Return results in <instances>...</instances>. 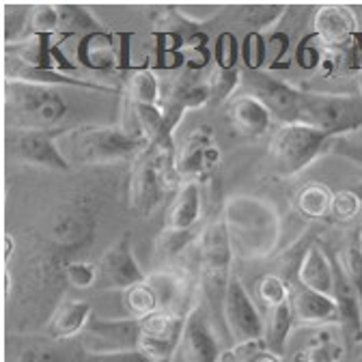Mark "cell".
Wrapping results in <instances>:
<instances>
[{
    "mask_svg": "<svg viewBox=\"0 0 362 362\" xmlns=\"http://www.w3.org/2000/svg\"><path fill=\"white\" fill-rule=\"evenodd\" d=\"M345 356V345L334 339L326 328L317 330L313 339L296 354V362H341Z\"/></svg>",
    "mask_w": 362,
    "mask_h": 362,
    "instance_id": "28",
    "label": "cell"
},
{
    "mask_svg": "<svg viewBox=\"0 0 362 362\" xmlns=\"http://www.w3.org/2000/svg\"><path fill=\"white\" fill-rule=\"evenodd\" d=\"M267 54V39L261 30H248L242 39V65L244 69H261Z\"/></svg>",
    "mask_w": 362,
    "mask_h": 362,
    "instance_id": "37",
    "label": "cell"
},
{
    "mask_svg": "<svg viewBox=\"0 0 362 362\" xmlns=\"http://www.w3.org/2000/svg\"><path fill=\"white\" fill-rule=\"evenodd\" d=\"M179 354L184 362H220L224 354V347L214 326V315L203 302H197L186 317Z\"/></svg>",
    "mask_w": 362,
    "mask_h": 362,
    "instance_id": "13",
    "label": "cell"
},
{
    "mask_svg": "<svg viewBox=\"0 0 362 362\" xmlns=\"http://www.w3.org/2000/svg\"><path fill=\"white\" fill-rule=\"evenodd\" d=\"M332 201L334 194L328 186L324 184H313L304 186L298 194H296V211L302 218L315 220V218H328L332 214Z\"/></svg>",
    "mask_w": 362,
    "mask_h": 362,
    "instance_id": "29",
    "label": "cell"
},
{
    "mask_svg": "<svg viewBox=\"0 0 362 362\" xmlns=\"http://www.w3.org/2000/svg\"><path fill=\"white\" fill-rule=\"evenodd\" d=\"M88 351L78 339L74 341H54L43 339L26 347L18 362H80Z\"/></svg>",
    "mask_w": 362,
    "mask_h": 362,
    "instance_id": "25",
    "label": "cell"
},
{
    "mask_svg": "<svg viewBox=\"0 0 362 362\" xmlns=\"http://www.w3.org/2000/svg\"><path fill=\"white\" fill-rule=\"evenodd\" d=\"M226 119L231 127L246 139H261L274 123V115L269 112V108L250 93L233 95V100L226 104Z\"/></svg>",
    "mask_w": 362,
    "mask_h": 362,
    "instance_id": "19",
    "label": "cell"
},
{
    "mask_svg": "<svg viewBox=\"0 0 362 362\" xmlns=\"http://www.w3.org/2000/svg\"><path fill=\"white\" fill-rule=\"evenodd\" d=\"M332 265H334L332 298L339 306V326H341L347 343L362 345V304H360V298H358L354 285L349 283V279L345 276L341 261L332 259Z\"/></svg>",
    "mask_w": 362,
    "mask_h": 362,
    "instance_id": "20",
    "label": "cell"
},
{
    "mask_svg": "<svg viewBox=\"0 0 362 362\" xmlns=\"http://www.w3.org/2000/svg\"><path fill=\"white\" fill-rule=\"evenodd\" d=\"M233 246L224 218H214L199 235V265H201V287L207 298V306L214 320L222 322V304L226 287L233 276Z\"/></svg>",
    "mask_w": 362,
    "mask_h": 362,
    "instance_id": "2",
    "label": "cell"
},
{
    "mask_svg": "<svg viewBox=\"0 0 362 362\" xmlns=\"http://www.w3.org/2000/svg\"><path fill=\"white\" fill-rule=\"evenodd\" d=\"M242 82L250 90V95L259 98L274 119H281L285 125H293L302 121L304 106V88H298L285 80L274 78L263 69H244Z\"/></svg>",
    "mask_w": 362,
    "mask_h": 362,
    "instance_id": "8",
    "label": "cell"
},
{
    "mask_svg": "<svg viewBox=\"0 0 362 362\" xmlns=\"http://www.w3.org/2000/svg\"><path fill=\"white\" fill-rule=\"evenodd\" d=\"M315 41H317V35L315 33H310V35H304L302 39H300V43L293 48V59H296V63L302 67V69H308V71H313V69H317L322 65V61H324V57H326V50H322L320 45H315Z\"/></svg>",
    "mask_w": 362,
    "mask_h": 362,
    "instance_id": "41",
    "label": "cell"
},
{
    "mask_svg": "<svg viewBox=\"0 0 362 362\" xmlns=\"http://www.w3.org/2000/svg\"><path fill=\"white\" fill-rule=\"evenodd\" d=\"M349 190H351V192L362 201V181H356V184H351V186H349Z\"/></svg>",
    "mask_w": 362,
    "mask_h": 362,
    "instance_id": "49",
    "label": "cell"
},
{
    "mask_svg": "<svg viewBox=\"0 0 362 362\" xmlns=\"http://www.w3.org/2000/svg\"><path fill=\"white\" fill-rule=\"evenodd\" d=\"M222 218L238 257L265 259L274 252L281 235V218L272 203L257 197H233L224 203Z\"/></svg>",
    "mask_w": 362,
    "mask_h": 362,
    "instance_id": "1",
    "label": "cell"
},
{
    "mask_svg": "<svg viewBox=\"0 0 362 362\" xmlns=\"http://www.w3.org/2000/svg\"><path fill=\"white\" fill-rule=\"evenodd\" d=\"M5 110L16 129H57L67 104L54 86L7 80Z\"/></svg>",
    "mask_w": 362,
    "mask_h": 362,
    "instance_id": "3",
    "label": "cell"
},
{
    "mask_svg": "<svg viewBox=\"0 0 362 362\" xmlns=\"http://www.w3.org/2000/svg\"><path fill=\"white\" fill-rule=\"evenodd\" d=\"M61 30V13L57 5L30 7V35H52Z\"/></svg>",
    "mask_w": 362,
    "mask_h": 362,
    "instance_id": "39",
    "label": "cell"
},
{
    "mask_svg": "<svg viewBox=\"0 0 362 362\" xmlns=\"http://www.w3.org/2000/svg\"><path fill=\"white\" fill-rule=\"evenodd\" d=\"M123 304H125L129 317L136 322H143V320H147L149 315L160 310L158 298H156V293H153V289L149 287L147 281L129 287L127 291H123Z\"/></svg>",
    "mask_w": 362,
    "mask_h": 362,
    "instance_id": "31",
    "label": "cell"
},
{
    "mask_svg": "<svg viewBox=\"0 0 362 362\" xmlns=\"http://www.w3.org/2000/svg\"><path fill=\"white\" fill-rule=\"evenodd\" d=\"M341 267L345 272V276L349 279V283L354 285L360 304H362V248L360 242H351L343 248V255L339 257Z\"/></svg>",
    "mask_w": 362,
    "mask_h": 362,
    "instance_id": "40",
    "label": "cell"
},
{
    "mask_svg": "<svg viewBox=\"0 0 362 362\" xmlns=\"http://www.w3.org/2000/svg\"><path fill=\"white\" fill-rule=\"evenodd\" d=\"M300 123L313 125L339 139L345 132L362 127V100L358 95L310 93V90H304Z\"/></svg>",
    "mask_w": 362,
    "mask_h": 362,
    "instance_id": "7",
    "label": "cell"
},
{
    "mask_svg": "<svg viewBox=\"0 0 362 362\" xmlns=\"http://www.w3.org/2000/svg\"><path fill=\"white\" fill-rule=\"evenodd\" d=\"M201 218V186L197 181H181L177 194L166 211L164 229L192 231Z\"/></svg>",
    "mask_w": 362,
    "mask_h": 362,
    "instance_id": "23",
    "label": "cell"
},
{
    "mask_svg": "<svg viewBox=\"0 0 362 362\" xmlns=\"http://www.w3.org/2000/svg\"><path fill=\"white\" fill-rule=\"evenodd\" d=\"M296 326V315L291 308V302H285L281 306L269 308L267 322H265V332H263V341L267 345L269 351H274L276 356L285 354L289 334L293 332Z\"/></svg>",
    "mask_w": 362,
    "mask_h": 362,
    "instance_id": "27",
    "label": "cell"
},
{
    "mask_svg": "<svg viewBox=\"0 0 362 362\" xmlns=\"http://www.w3.org/2000/svg\"><path fill=\"white\" fill-rule=\"evenodd\" d=\"M93 317V306L86 300H63L45 324V334L54 341L80 339Z\"/></svg>",
    "mask_w": 362,
    "mask_h": 362,
    "instance_id": "21",
    "label": "cell"
},
{
    "mask_svg": "<svg viewBox=\"0 0 362 362\" xmlns=\"http://www.w3.org/2000/svg\"><path fill=\"white\" fill-rule=\"evenodd\" d=\"M170 170L175 173V156L151 145L134 158L129 173V207L136 214L149 216L158 207Z\"/></svg>",
    "mask_w": 362,
    "mask_h": 362,
    "instance_id": "6",
    "label": "cell"
},
{
    "mask_svg": "<svg viewBox=\"0 0 362 362\" xmlns=\"http://www.w3.org/2000/svg\"><path fill=\"white\" fill-rule=\"evenodd\" d=\"M242 61V45L235 33L224 30L218 35L216 45H214V63L218 69H240Z\"/></svg>",
    "mask_w": 362,
    "mask_h": 362,
    "instance_id": "36",
    "label": "cell"
},
{
    "mask_svg": "<svg viewBox=\"0 0 362 362\" xmlns=\"http://www.w3.org/2000/svg\"><path fill=\"white\" fill-rule=\"evenodd\" d=\"M186 317L168 310H158L141 322V343L139 351L151 362H170L173 354L181 345Z\"/></svg>",
    "mask_w": 362,
    "mask_h": 362,
    "instance_id": "14",
    "label": "cell"
},
{
    "mask_svg": "<svg viewBox=\"0 0 362 362\" xmlns=\"http://www.w3.org/2000/svg\"><path fill=\"white\" fill-rule=\"evenodd\" d=\"M257 293H259V300L267 308H274V306H281V304L289 302V285L283 279L274 276V274H265V276L259 279Z\"/></svg>",
    "mask_w": 362,
    "mask_h": 362,
    "instance_id": "38",
    "label": "cell"
},
{
    "mask_svg": "<svg viewBox=\"0 0 362 362\" xmlns=\"http://www.w3.org/2000/svg\"><path fill=\"white\" fill-rule=\"evenodd\" d=\"M194 238V231H168V229H162L156 246L162 255H168V257H175L184 250Z\"/></svg>",
    "mask_w": 362,
    "mask_h": 362,
    "instance_id": "44",
    "label": "cell"
},
{
    "mask_svg": "<svg viewBox=\"0 0 362 362\" xmlns=\"http://www.w3.org/2000/svg\"><path fill=\"white\" fill-rule=\"evenodd\" d=\"M296 276H298V281L304 287L332 296V289H334V265H332V259L324 252L322 246L313 244V246L306 248Z\"/></svg>",
    "mask_w": 362,
    "mask_h": 362,
    "instance_id": "24",
    "label": "cell"
},
{
    "mask_svg": "<svg viewBox=\"0 0 362 362\" xmlns=\"http://www.w3.org/2000/svg\"><path fill=\"white\" fill-rule=\"evenodd\" d=\"M80 362H151L141 351H119V354H86Z\"/></svg>",
    "mask_w": 362,
    "mask_h": 362,
    "instance_id": "46",
    "label": "cell"
},
{
    "mask_svg": "<svg viewBox=\"0 0 362 362\" xmlns=\"http://www.w3.org/2000/svg\"><path fill=\"white\" fill-rule=\"evenodd\" d=\"M65 141L71 158L84 164L136 158L149 147L145 139L123 125H84L67 134Z\"/></svg>",
    "mask_w": 362,
    "mask_h": 362,
    "instance_id": "4",
    "label": "cell"
},
{
    "mask_svg": "<svg viewBox=\"0 0 362 362\" xmlns=\"http://www.w3.org/2000/svg\"><path fill=\"white\" fill-rule=\"evenodd\" d=\"M63 132L65 129H16L13 127L7 134V149L16 160H22L26 164L67 173L71 164L57 145Z\"/></svg>",
    "mask_w": 362,
    "mask_h": 362,
    "instance_id": "10",
    "label": "cell"
},
{
    "mask_svg": "<svg viewBox=\"0 0 362 362\" xmlns=\"http://www.w3.org/2000/svg\"><path fill=\"white\" fill-rule=\"evenodd\" d=\"M242 71H244V67H240V69H218V67H214L211 69V74L207 76L211 104H222L233 95V90L242 82Z\"/></svg>",
    "mask_w": 362,
    "mask_h": 362,
    "instance_id": "33",
    "label": "cell"
},
{
    "mask_svg": "<svg viewBox=\"0 0 362 362\" xmlns=\"http://www.w3.org/2000/svg\"><path fill=\"white\" fill-rule=\"evenodd\" d=\"M222 153L211 125L194 127L175 153V173L181 181H207L220 166Z\"/></svg>",
    "mask_w": 362,
    "mask_h": 362,
    "instance_id": "9",
    "label": "cell"
},
{
    "mask_svg": "<svg viewBox=\"0 0 362 362\" xmlns=\"http://www.w3.org/2000/svg\"><path fill=\"white\" fill-rule=\"evenodd\" d=\"M117 35L108 30H93L80 37L78 43V63L93 71H108L119 67V45Z\"/></svg>",
    "mask_w": 362,
    "mask_h": 362,
    "instance_id": "22",
    "label": "cell"
},
{
    "mask_svg": "<svg viewBox=\"0 0 362 362\" xmlns=\"http://www.w3.org/2000/svg\"><path fill=\"white\" fill-rule=\"evenodd\" d=\"M220 362H283L281 356L269 351L265 341H246V343H235L231 349H224Z\"/></svg>",
    "mask_w": 362,
    "mask_h": 362,
    "instance_id": "32",
    "label": "cell"
},
{
    "mask_svg": "<svg viewBox=\"0 0 362 362\" xmlns=\"http://www.w3.org/2000/svg\"><path fill=\"white\" fill-rule=\"evenodd\" d=\"M287 285H289V302L296 315V324L313 326V328L339 324V306L332 296L304 287L298 281V276H293Z\"/></svg>",
    "mask_w": 362,
    "mask_h": 362,
    "instance_id": "17",
    "label": "cell"
},
{
    "mask_svg": "<svg viewBox=\"0 0 362 362\" xmlns=\"http://www.w3.org/2000/svg\"><path fill=\"white\" fill-rule=\"evenodd\" d=\"M52 35H30L28 39L16 43V45H5L7 57L13 54L16 61H20L26 67L33 69H43L52 71L54 69V59H52V45L50 43Z\"/></svg>",
    "mask_w": 362,
    "mask_h": 362,
    "instance_id": "26",
    "label": "cell"
},
{
    "mask_svg": "<svg viewBox=\"0 0 362 362\" xmlns=\"http://www.w3.org/2000/svg\"><path fill=\"white\" fill-rule=\"evenodd\" d=\"M125 100L132 104H160L162 102V88L153 67L143 65L141 69H134L127 78Z\"/></svg>",
    "mask_w": 362,
    "mask_h": 362,
    "instance_id": "30",
    "label": "cell"
},
{
    "mask_svg": "<svg viewBox=\"0 0 362 362\" xmlns=\"http://www.w3.org/2000/svg\"><path fill=\"white\" fill-rule=\"evenodd\" d=\"M134 35L132 33H119V69H127L129 67V39Z\"/></svg>",
    "mask_w": 362,
    "mask_h": 362,
    "instance_id": "48",
    "label": "cell"
},
{
    "mask_svg": "<svg viewBox=\"0 0 362 362\" xmlns=\"http://www.w3.org/2000/svg\"><path fill=\"white\" fill-rule=\"evenodd\" d=\"M65 281L74 289H88L98 285V263L71 261L65 265Z\"/></svg>",
    "mask_w": 362,
    "mask_h": 362,
    "instance_id": "42",
    "label": "cell"
},
{
    "mask_svg": "<svg viewBox=\"0 0 362 362\" xmlns=\"http://www.w3.org/2000/svg\"><path fill=\"white\" fill-rule=\"evenodd\" d=\"M358 242H360V248H362V231H360V238H358Z\"/></svg>",
    "mask_w": 362,
    "mask_h": 362,
    "instance_id": "51",
    "label": "cell"
},
{
    "mask_svg": "<svg viewBox=\"0 0 362 362\" xmlns=\"http://www.w3.org/2000/svg\"><path fill=\"white\" fill-rule=\"evenodd\" d=\"M358 98L362 100V74H358Z\"/></svg>",
    "mask_w": 362,
    "mask_h": 362,
    "instance_id": "50",
    "label": "cell"
},
{
    "mask_svg": "<svg viewBox=\"0 0 362 362\" xmlns=\"http://www.w3.org/2000/svg\"><path fill=\"white\" fill-rule=\"evenodd\" d=\"M186 67L188 71H201L205 69L211 59H214V50H209V37L203 30H192L190 35H186Z\"/></svg>",
    "mask_w": 362,
    "mask_h": 362,
    "instance_id": "35",
    "label": "cell"
},
{
    "mask_svg": "<svg viewBox=\"0 0 362 362\" xmlns=\"http://www.w3.org/2000/svg\"><path fill=\"white\" fill-rule=\"evenodd\" d=\"M334 156L347 160V162H354L358 166H362V141L358 139H349V136H339V139L332 143V149H330Z\"/></svg>",
    "mask_w": 362,
    "mask_h": 362,
    "instance_id": "45",
    "label": "cell"
},
{
    "mask_svg": "<svg viewBox=\"0 0 362 362\" xmlns=\"http://www.w3.org/2000/svg\"><path fill=\"white\" fill-rule=\"evenodd\" d=\"M57 7L61 13V30H67V37H71L80 30H82V35L93 33V30H104L102 24L84 7H78V5H57Z\"/></svg>",
    "mask_w": 362,
    "mask_h": 362,
    "instance_id": "34",
    "label": "cell"
},
{
    "mask_svg": "<svg viewBox=\"0 0 362 362\" xmlns=\"http://www.w3.org/2000/svg\"><path fill=\"white\" fill-rule=\"evenodd\" d=\"M337 139L313 125H283L269 141V162L281 177H296L308 168Z\"/></svg>",
    "mask_w": 362,
    "mask_h": 362,
    "instance_id": "5",
    "label": "cell"
},
{
    "mask_svg": "<svg viewBox=\"0 0 362 362\" xmlns=\"http://www.w3.org/2000/svg\"><path fill=\"white\" fill-rule=\"evenodd\" d=\"M52 59H54V69L61 71V74H65V71H76V69H78V65L71 63V61L63 54L61 43H54V45H52Z\"/></svg>",
    "mask_w": 362,
    "mask_h": 362,
    "instance_id": "47",
    "label": "cell"
},
{
    "mask_svg": "<svg viewBox=\"0 0 362 362\" xmlns=\"http://www.w3.org/2000/svg\"><path fill=\"white\" fill-rule=\"evenodd\" d=\"M78 341L88 354L139 351L141 322L132 320V317H125V320H104V317L93 315Z\"/></svg>",
    "mask_w": 362,
    "mask_h": 362,
    "instance_id": "11",
    "label": "cell"
},
{
    "mask_svg": "<svg viewBox=\"0 0 362 362\" xmlns=\"http://www.w3.org/2000/svg\"><path fill=\"white\" fill-rule=\"evenodd\" d=\"M313 28H315L313 33L324 45V50L330 52H339L347 48L360 33L354 11L341 5H326L322 9H317L313 18Z\"/></svg>",
    "mask_w": 362,
    "mask_h": 362,
    "instance_id": "18",
    "label": "cell"
},
{
    "mask_svg": "<svg viewBox=\"0 0 362 362\" xmlns=\"http://www.w3.org/2000/svg\"><path fill=\"white\" fill-rule=\"evenodd\" d=\"M149 287L153 289L160 310H168L175 315H184L194 308V281L186 269L181 267H162L147 276Z\"/></svg>",
    "mask_w": 362,
    "mask_h": 362,
    "instance_id": "16",
    "label": "cell"
},
{
    "mask_svg": "<svg viewBox=\"0 0 362 362\" xmlns=\"http://www.w3.org/2000/svg\"><path fill=\"white\" fill-rule=\"evenodd\" d=\"M222 322L235 343L259 341L263 339L265 332V322L259 308L255 306L250 293L246 291L244 283L235 274L231 276V283L224 293Z\"/></svg>",
    "mask_w": 362,
    "mask_h": 362,
    "instance_id": "12",
    "label": "cell"
},
{
    "mask_svg": "<svg viewBox=\"0 0 362 362\" xmlns=\"http://www.w3.org/2000/svg\"><path fill=\"white\" fill-rule=\"evenodd\" d=\"M362 211V201L347 188V190H341L334 194V201H332V218L339 220V222H351L360 216Z\"/></svg>",
    "mask_w": 362,
    "mask_h": 362,
    "instance_id": "43",
    "label": "cell"
},
{
    "mask_svg": "<svg viewBox=\"0 0 362 362\" xmlns=\"http://www.w3.org/2000/svg\"><path fill=\"white\" fill-rule=\"evenodd\" d=\"M147 274L141 269L139 261L134 259L129 235L125 233L117 240L98 261V285L100 289H121L127 291L129 287L145 283Z\"/></svg>",
    "mask_w": 362,
    "mask_h": 362,
    "instance_id": "15",
    "label": "cell"
}]
</instances>
